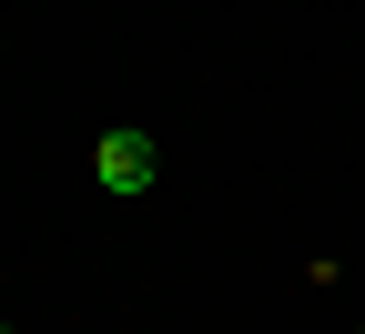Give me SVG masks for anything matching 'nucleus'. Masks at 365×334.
Listing matches in <instances>:
<instances>
[{
    "label": "nucleus",
    "instance_id": "obj_1",
    "mask_svg": "<svg viewBox=\"0 0 365 334\" xmlns=\"http://www.w3.org/2000/svg\"><path fill=\"white\" fill-rule=\"evenodd\" d=\"M91 172H102V193H153V142L143 132H102Z\"/></svg>",
    "mask_w": 365,
    "mask_h": 334
},
{
    "label": "nucleus",
    "instance_id": "obj_2",
    "mask_svg": "<svg viewBox=\"0 0 365 334\" xmlns=\"http://www.w3.org/2000/svg\"><path fill=\"white\" fill-rule=\"evenodd\" d=\"M0 334H11V324H0Z\"/></svg>",
    "mask_w": 365,
    "mask_h": 334
}]
</instances>
